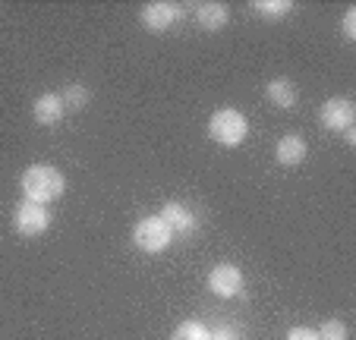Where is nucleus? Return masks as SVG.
<instances>
[{
    "label": "nucleus",
    "instance_id": "16",
    "mask_svg": "<svg viewBox=\"0 0 356 340\" xmlns=\"http://www.w3.org/2000/svg\"><path fill=\"white\" fill-rule=\"evenodd\" d=\"M316 334H318V340H347V325L341 318H328V321H322V327Z\"/></svg>",
    "mask_w": 356,
    "mask_h": 340
},
{
    "label": "nucleus",
    "instance_id": "9",
    "mask_svg": "<svg viewBox=\"0 0 356 340\" xmlns=\"http://www.w3.org/2000/svg\"><path fill=\"white\" fill-rule=\"evenodd\" d=\"M32 117H35V123H41V127H57V123L67 117V107H63L60 95L57 92L38 95L32 104Z\"/></svg>",
    "mask_w": 356,
    "mask_h": 340
},
{
    "label": "nucleus",
    "instance_id": "18",
    "mask_svg": "<svg viewBox=\"0 0 356 340\" xmlns=\"http://www.w3.org/2000/svg\"><path fill=\"white\" fill-rule=\"evenodd\" d=\"M343 38L356 41V7H350L347 13H343Z\"/></svg>",
    "mask_w": 356,
    "mask_h": 340
},
{
    "label": "nucleus",
    "instance_id": "20",
    "mask_svg": "<svg viewBox=\"0 0 356 340\" xmlns=\"http://www.w3.org/2000/svg\"><path fill=\"white\" fill-rule=\"evenodd\" d=\"M343 136H347V145H356V129H353V127L343 129Z\"/></svg>",
    "mask_w": 356,
    "mask_h": 340
},
{
    "label": "nucleus",
    "instance_id": "13",
    "mask_svg": "<svg viewBox=\"0 0 356 340\" xmlns=\"http://www.w3.org/2000/svg\"><path fill=\"white\" fill-rule=\"evenodd\" d=\"M57 95H60V101H63V107H67V111H86L88 101H92V92H88L86 86H79V82L63 86Z\"/></svg>",
    "mask_w": 356,
    "mask_h": 340
},
{
    "label": "nucleus",
    "instance_id": "17",
    "mask_svg": "<svg viewBox=\"0 0 356 340\" xmlns=\"http://www.w3.org/2000/svg\"><path fill=\"white\" fill-rule=\"evenodd\" d=\"M284 340H318V334H316V327L300 325V327H290L287 337H284Z\"/></svg>",
    "mask_w": 356,
    "mask_h": 340
},
{
    "label": "nucleus",
    "instance_id": "5",
    "mask_svg": "<svg viewBox=\"0 0 356 340\" xmlns=\"http://www.w3.org/2000/svg\"><path fill=\"white\" fill-rule=\"evenodd\" d=\"M139 19L148 32H168V29H174L177 22H183V7L170 3V0H152V3L142 7Z\"/></svg>",
    "mask_w": 356,
    "mask_h": 340
},
{
    "label": "nucleus",
    "instance_id": "2",
    "mask_svg": "<svg viewBox=\"0 0 356 340\" xmlns=\"http://www.w3.org/2000/svg\"><path fill=\"white\" fill-rule=\"evenodd\" d=\"M209 136L224 148H236L246 142L249 136V120L243 117L236 107H221V111L211 113L209 120Z\"/></svg>",
    "mask_w": 356,
    "mask_h": 340
},
{
    "label": "nucleus",
    "instance_id": "4",
    "mask_svg": "<svg viewBox=\"0 0 356 340\" xmlns=\"http://www.w3.org/2000/svg\"><path fill=\"white\" fill-rule=\"evenodd\" d=\"M13 227H16V234H22V236H41L51 227V211H47V205L22 199L13 208Z\"/></svg>",
    "mask_w": 356,
    "mask_h": 340
},
{
    "label": "nucleus",
    "instance_id": "11",
    "mask_svg": "<svg viewBox=\"0 0 356 340\" xmlns=\"http://www.w3.org/2000/svg\"><path fill=\"white\" fill-rule=\"evenodd\" d=\"M195 22H199L205 32H221V29L230 22V10L224 7V3H218V0L199 3V7H195Z\"/></svg>",
    "mask_w": 356,
    "mask_h": 340
},
{
    "label": "nucleus",
    "instance_id": "6",
    "mask_svg": "<svg viewBox=\"0 0 356 340\" xmlns=\"http://www.w3.org/2000/svg\"><path fill=\"white\" fill-rule=\"evenodd\" d=\"M318 120H322L325 129H331V133H343V129L353 127L356 120V107L350 98H328L322 104V111H318Z\"/></svg>",
    "mask_w": 356,
    "mask_h": 340
},
{
    "label": "nucleus",
    "instance_id": "12",
    "mask_svg": "<svg viewBox=\"0 0 356 340\" xmlns=\"http://www.w3.org/2000/svg\"><path fill=\"white\" fill-rule=\"evenodd\" d=\"M265 95H268V101L275 107H281V111H290V107H296V101H300V92H296V86L290 79H271L268 86H265Z\"/></svg>",
    "mask_w": 356,
    "mask_h": 340
},
{
    "label": "nucleus",
    "instance_id": "8",
    "mask_svg": "<svg viewBox=\"0 0 356 340\" xmlns=\"http://www.w3.org/2000/svg\"><path fill=\"white\" fill-rule=\"evenodd\" d=\"M158 218L170 227L174 240H177V236H180V240H186V236L195 234V227H199V218H195L186 205H180V202H168V205L158 211Z\"/></svg>",
    "mask_w": 356,
    "mask_h": 340
},
{
    "label": "nucleus",
    "instance_id": "15",
    "mask_svg": "<svg viewBox=\"0 0 356 340\" xmlns=\"http://www.w3.org/2000/svg\"><path fill=\"white\" fill-rule=\"evenodd\" d=\"M170 340H211V331L202 325V321L189 318V321H180V325L174 327Z\"/></svg>",
    "mask_w": 356,
    "mask_h": 340
},
{
    "label": "nucleus",
    "instance_id": "10",
    "mask_svg": "<svg viewBox=\"0 0 356 340\" xmlns=\"http://www.w3.org/2000/svg\"><path fill=\"white\" fill-rule=\"evenodd\" d=\"M306 152H309L306 139H302V136H296V133H290V136H284V139L277 142L275 158H277V164H281V167H296V164H302V161H306Z\"/></svg>",
    "mask_w": 356,
    "mask_h": 340
},
{
    "label": "nucleus",
    "instance_id": "1",
    "mask_svg": "<svg viewBox=\"0 0 356 340\" xmlns=\"http://www.w3.org/2000/svg\"><path fill=\"white\" fill-rule=\"evenodd\" d=\"M22 195L29 202H38V205H47V202H57L63 193H67V177L51 164H32L22 174L19 180Z\"/></svg>",
    "mask_w": 356,
    "mask_h": 340
},
{
    "label": "nucleus",
    "instance_id": "14",
    "mask_svg": "<svg viewBox=\"0 0 356 340\" xmlns=\"http://www.w3.org/2000/svg\"><path fill=\"white\" fill-rule=\"evenodd\" d=\"M249 10L259 13L262 19H284L287 13H293V3L290 0H252Z\"/></svg>",
    "mask_w": 356,
    "mask_h": 340
},
{
    "label": "nucleus",
    "instance_id": "3",
    "mask_svg": "<svg viewBox=\"0 0 356 340\" xmlns=\"http://www.w3.org/2000/svg\"><path fill=\"white\" fill-rule=\"evenodd\" d=\"M133 243H136V249H142V252L158 255V252H164V249L174 243V234H170V227L164 224L158 214H148V218L136 220Z\"/></svg>",
    "mask_w": 356,
    "mask_h": 340
},
{
    "label": "nucleus",
    "instance_id": "7",
    "mask_svg": "<svg viewBox=\"0 0 356 340\" xmlns=\"http://www.w3.org/2000/svg\"><path fill=\"white\" fill-rule=\"evenodd\" d=\"M209 290L215 296H221V300H230V296H236L243 290V271L236 265H230V261L215 265L209 271Z\"/></svg>",
    "mask_w": 356,
    "mask_h": 340
},
{
    "label": "nucleus",
    "instance_id": "19",
    "mask_svg": "<svg viewBox=\"0 0 356 340\" xmlns=\"http://www.w3.org/2000/svg\"><path fill=\"white\" fill-rule=\"evenodd\" d=\"M211 340H236V331H230V327H218V331H211Z\"/></svg>",
    "mask_w": 356,
    "mask_h": 340
}]
</instances>
